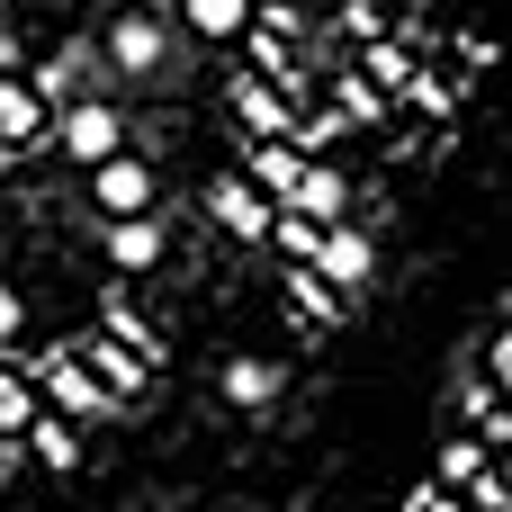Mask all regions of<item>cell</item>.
Segmentation results:
<instances>
[{
    "mask_svg": "<svg viewBox=\"0 0 512 512\" xmlns=\"http://www.w3.org/2000/svg\"><path fill=\"white\" fill-rule=\"evenodd\" d=\"M54 153L72 162V171H99V162H117L126 153V108L117 99H72V108H54Z\"/></svg>",
    "mask_w": 512,
    "mask_h": 512,
    "instance_id": "6da1fadb",
    "label": "cell"
},
{
    "mask_svg": "<svg viewBox=\"0 0 512 512\" xmlns=\"http://www.w3.org/2000/svg\"><path fill=\"white\" fill-rule=\"evenodd\" d=\"M99 63L126 72V81H153V72L171 63V27H162L153 9H117V18L99 27Z\"/></svg>",
    "mask_w": 512,
    "mask_h": 512,
    "instance_id": "7a4b0ae2",
    "label": "cell"
},
{
    "mask_svg": "<svg viewBox=\"0 0 512 512\" xmlns=\"http://www.w3.org/2000/svg\"><path fill=\"white\" fill-rule=\"evenodd\" d=\"M81 180H90V216H99V225H108V216H153V207H162V171H153L135 144H126L117 162L81 171Z\"/></svg>",
    "mask_w": 512,
    "mask_h": 512,
    "instance_id": "3957f363",
    "label": "cell"
},
{
    "mask_svg": "<svg viewBox=\"0 0 512 512\" xmlns=\"http://www.w3.org/2000/svg\"><path fill=\"white\" fill-rule=\"evenodd\" d=\"M99 261H108L117 279L162 270V261H171V225H162V207H153V216H108V225H99Z\"/></svg>",
    "mask_w": 512,
    "mask_h": 512,
    "instance_id": "277c9868",
    "label": "cell"
},
{
    "mask_svg": "<svg viewBox=\"0 0 512 512\" xmlns=\"http://www.w3.org/2000/svg\"><path fill=\"white\" fill-rule=\"evenodd\" d=\"M36 396H45L54 414H72V423H99V414H117V396H108V387H99V378H90L72 351H45V360H36Z\"/></svg>",
    "mask_w": 512,
    "mask_h": 512,
    "instance_id": "5b68a950",
    "label": "cell"
},
{
    "mask_svg": "<svg viewBox=\"0 0 512 512\" xmlns=\"http://www.w3.org/2000/svg\"><path fill=\"white\" fill-rule=\"evenodd\" d=\"M225 99H234V126H243V144H270V135H288V126H297V99H288L279 81H261V72H243V63H234V81H225Z\"/></svg>",
    "mask_w": 512,
    "mask_h": 512,
    "instance_id": "8992f818",
    "label": "cell"
},
{
    "mask_svg": "<svg viewBox=\"0 0 512 512\" xmlns=\"http://www.w3.org/2000/svg\"><path fill=\"white\" fill-rule=\"evenodd\" d=\"M279 207H288V216H306V225H351V171L324 153V162H306V171H297V189H288Z\"/></svg>",
    "mask_w": 512,
    "mask_h": 512,
    "instance_id": "52a82bcc",
    "label": "cell"
},
{
    "mask_svg": "<svg viewBox=\"0 0 512 512\" xmlns=\"http://www.w3.org/2000/svg\"><path fill=\"white\" fill-rule=\"evenodd\" d=\"M207 216H216V225H225L234 243H261L279 207H270V198H261V189L243 180V171H216V180H207Z\"/></svg>",
    "mask_w": 512,
    "mask_h": 512,
    "instance_id": "ba28073f",
    "label": "cell"
},
{
    "mask_svg": "<svg viewBox=\"0 0 512 512\" xmlns=\"http://www.w3.org/2000/svg\"><path fill=\"white\" fill-rule=\"evenodd\" d=\"M27 144H54V99L36 81H0V153H27Z\"/></svg>",
    "mask_w": 512,
    "mask_h": 512,
    "instance_id": "9c48e42d",
    "label": "cell"
},
{
    "mask_svg": "<svg viewBox=\"0 0 512 512\" xmlns=\"http://www.w3.org/2000/svg\"><path fill=\"white\" fill-rule=\"evenodd\" d=\"M72 360H81V369H90V378H99L117 405H135V396H144V378H153V369H144V360L117 342V333H81V342H72Z\"/></svg>",
    "mask_w": 512,
    "mask_h": 512,
    "instance_id": "30bf717a",
    "label": "cell"
},
{
    "mask_svg": "<svg viewBox=\"0 0 512 512\" xmlns=\"http://www.w3.org/2000/svg\"><path fill=\"white\" fill-rule=\"evenodd\" d=\"M315 270L351 297V288H369L378 279V243L360 234V225H324V243H315Z\"/></svg>",
    "mask_w": 512,
    "mask_h": 512,
    "instance_id": "8fae6325",
    "label": "cell"
},
{
    "mask_svg": "<svg viewBox=\"0 0 512 512\" xmlns=\"http://www.w3.org/2000/svg\"><path fill=\"white\" fill-rule=\"evenodd\" d=\"M297 171H306V153H297L288 135H270V144H243V180H252V189H261L270 207H279V198L297 189Z\"/></svg>",
    "mask_w": 512,
    "mask_h": 512,
    "instance_id": "7c38bea8",
    "label": "cell"
},
{
    "mask_svg": "<svg viewBox=\"0 0 512 512\" xmlns=\"http://www.w3.org/2000/svg\"><path fill=\"white\" fill-rule=\"evenodd\" d=\"M18 450H27V459H36V468H54V477H63V468H81V423H72V414H54V405H45V414H36V423H27V441H18Z\"/></svg>",
    "mask_w": 512,
    "mask_h": 512,
    "instance_id": "4fadbf2b",
    "label": "cell"
},
{
    "mask_svg": "<svg viewBox=\"0 0 512 512\" xmlns=\"http://www.w3.org/2000/svg\"><path fill=\"white\" fill-rule=\"evenodd\" d=\"M252 9H261V0H180V27H189L198 45H243Z\"/></svg>",
    "mask_w": 512,
    "mask_h": 512,
    "instance_id": "5bb4252c",
    "label": "cell"
},
{
    "mask_svg": "<svg viewBox=\"0 0 512 512\" xmlns=\"http://www.w3.org/2000/svg\"><path fill=\"white\" fill-rule=\"evenodd\" d=\"M360 72H369L387 99H405L414 72H423V63H414V36H369V45H360Z\"/></svg>",
    "mask_w": 512,
    "mask_h": 512,
    "instance_id": "9a60e30c",
    "label": "cell"
},
{
    "mask_svg": "<svg viewBox=\"0 0 512 512\" xmlns=\"http://www.w3.org/2000/svg\"><path fill=\"white\" fill-rule=\"evenodd\" d=\"M225 405H243V414H261V405H279V387H288V369L279 360H225Z\"/></svg>",
    "mask_w": 512,
    "mask_h": 512,
    "instance_id": "2e32d148",
    "label": "cell"
},
{
    "mask_svg": "<svg viewBox=\"0 0 512 512\" xmlns=\"http://www.w3.org/2000/svg\"><path fill=\"white\" fill-rule=\"evenodd\" d=\"M486 468H495V450H486L477 432H450V441H441V459H432V486H450V495H468V486H477Z\"/></svg>",
    "mask_w": 512,
    "mask_h": 512,
    "instance_id": "e0dca14e",
    "label": "cell"
},
{
    "mask_svg": "<svg viewBox=\"0 0 512 512\" xmlns=\"http://www.w3.org/2000/svg\"><path fill=\"white\" fill-rule=\"evenodd\" d=\"M99 333H117V342H126V351H135L144 369H162V333H153V324H144V315H135L126 297H99Z\"/></svg>",
    "mask_w": 512,
    "mask_h": 512,
    "instance_id": "ac0fdd59",
    "label": "cell"
},
{
    "mask_svg": "<svg viewBox=\"0 0 512 512\" xmlns=\"http://www.w3.org/2000/svg\"><path fill=\"white\" fill-rule=\"evenodd\" d=\"M36 414H45V396H36V378L0 360V441H27V423H36Z\"/></svg>",
    "mask_w": 512,
    "mask_h": 512,
    "instance_id": "d6986e66",
    "label": "cell"
},
{
    "mask_svg": "<svg viewBox=\"0 0 512 512\" xmlns=\"http://www.w3.org/2000/svg\"><path fill=\"white\" fill-rule=\"evenodd\" d=\"M333 108H342V126H378V117H387L396 99H387V90H378L369 72H342V81H333Z\"/></svg>",
    "mask_w": 512,
    "mask_h": 512,
    "instance_id": "ffe728a7",
    "label": "cell"
},
{
    "mask_svg": "<svg viewBox=\"0 0 512 512\" xmlns=\"http://www.w3.org/2000/svg\"><path fill=\"white\" fill-rule=\"evenodd\" d=\"M288 297H297V315H315V324H342V288H333L315 261H297V270H288Z\"/></svg>",
    "mask_w": 512,
    "mask_h": 512,
    "instance_id": "44dd1931",
    "label": "cell"
},
{
    "mask_svg": "<svg viewBox=\"0 0 512 512\" xmlns=\"http://www.w3.org/2000/svg\"><path fill=\"white\" fill-rule=\"evenodd\" d=\"M288 144H297L306 162H324V153L342 144V108H297V126H288Z\"/></svg>",
    "mask_w": 512,
    "mask_h": 512,
    "instance_id": "7402d4cb",
    "label": "cell"
},
{
    "mask_svg": "<svg viewBox=\"0 0 512 512\" xmlns=\"http://www.w3.org/2000/svg\"><path fill=\"white\" fill-rule=\"evenodd\" d=\"M36 90H45L54 108H72V99H90V90H81V45H63V54H54L45 72H36Z\"/></svg>",
    "mask_w": 512,
    "mask_h": 512,
    "instance_id": "603a6c76",
    "label": "cell"
},
{
    "mask_svg": "<svg viewBox=\"0 0 512 512\" xmlns=\"http://www.w3.org/2000/svg\"><path fill=\"white\" fill-rule=\"evenodd\" d=\"M261 243H279V252H288V270H297V261H315V243H324V225H306V216H288V207H279Z\"/></svg>",
    "mask_w": 512,
    "mask_h": 512,
    "instance_id": "cb8c5ba5",
    "label": "cell"
},
{
    "mask_svg": "<svg viewBox=\"0 0 512 512\" xmlns=\"http://www.w3.org/2000/svg\"><path fill=\"white\" fill-rule=\"evenodd\" d=\"M477 378H486L495 396H512V315L495 324V333H486V360H477Z\"/></svg>",
    "mask_w": 512,
    "mask_h": 512,
    "instance_id": "d4e9b609",
    "label": "cell"
},
{
    "mask_svg": "<svg viewBox=\"0 0 512 512\" xmlns=\"http://www.w3.org/2000/svg\"><path fill=\"white\" fill-rule=\"evenodd\" d=\"M18 342H27V288L0 279V351H18Z\"/></svg>",
    "mask_w": 512,
    "mask_h": 512,
    "instance_id": "484cf974",
    "label": "cell"
},
{
    "mask_svg": "<svg viewBox=\"0 0 512 512\" xmlns=\"http://www.w3.org/2000/svg\"><path fill=\"white\" fill-rule=\"evenodd\" d=\"M405 512H477L468 504V495H450V486H432V477H423V486H414V504Z\"/></svg>",
    "mask_w": 512,
    "mask_h": 512,
    "instance_id": "4316f807",
    "label": "cell"
},
{
    "mask_svg": "<svg viewBox=\"0 0 512 512\" xmlns=\"http://www.w3.org/2000/svg\"><path fill=\"white\" fill-rule=\"evenodd\" d=\"M405 99H414L423 117H441V108H450V81H441V72H414V90H405Z\"/></svg>",
    "mask_w": 512,
    "mask_h": 512,
    "instance_id": "83f0119b",
    "label": "cell"
},
{
    "mask_svg": "<svg viewBox=\"0 0 512 512\" xmlns=\"http://www.w3.org/2000/svg\"><path fill=\"white\" fill-rule=\"evenodd\" d=\"M459 54H468V72H495V54H504V45H495V36L477 27V36H459Z\"/></svg>",
    "mask_w": 512,
    "mask_h": 512,
    "instance_id": "f1b7e54d",
    "label": "cell"
},
{
    "mask_svg": "<svg viewBox=\"0 0 512 512\" xmlns=\"http://www.w3.org/2000/svg\"><path fill=\"white\" fill-rule=\"evenodd\" d=\"M495 477H504V486H512V450H504V459H495Z\"/></svg>",
    "mask_w": 512,
    "mask_h": 512,
    "instance_id": "f546056e",
    "label": "cell"
},
{
    "mask_svg": "<svg viewBox=\"0 0 512 512\" xmlns=\"http://www.w3.org/2000/svg\"><path fill=\"white\" fill-rule=\"evenodd\" d=\"M171 9H180V0H171Z\"/></svg>",
    "mask_w": 512,
    "mask_h": 512,
    "instance_id": "4dcf8cb0",
    "label": "cell"
}]
</instances>
